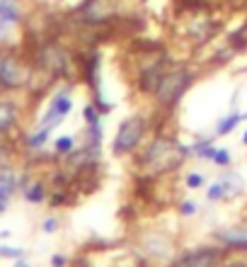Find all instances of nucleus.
Segmentation results:
<instances>
[{
	"mask_svg": "<svg viewBox=\"0 0 247 267\" xmlns=\"http://www.w3.org/2000/svg\"><path fill=\"white\" fill-rule=\"evenodd\" d=\"M187 156H189L187 146H182L180 141H175L170 136H157L155 141L146 148V153L141 158V165L148 168L155 175H162V173L180 168Z\"/></svg>",
	"mask_w": 247,
	"mask_h": 267,
	"instance_id": "1",
	"label": "nucleus"
},
{
	"mask_svg": "<svg viewBox=\"0 0 247 267\" xmlns=\"http://www.w3.org/2000/svg\"><path fill=\"white\" fill-rule=\"evenodd\" d=\"M34 78V63L29 56L20 54L17 49L0 46V95L10 90L27 88Z\"/></svg>",
	"mask_w": 247,
	"mask_h": 267,
	"instance_id": "2",
	"label": "nucleus"
},
{
	"mask_svg": "<svg viewBox=\"0 0 247 267\" xmlns=\"http://www.w3.org/2000/svg\"><path fill=\"white\" fill-rule=\"evenodd\" d=\"M191 83H194V73H191L189 68H184V66L170 68L168 73L162 76L155 92H153L155 102L160 107H165V110H172L184 97V92L191 88Z\"/></svg>",
	"mask_w": 247,
	"mask_h": 267,
	"instance_id": "3",
	"label": "nucleus"
},
{
	"mask_svg": "<svg viewBox=\"0 0 247 267\" xmlns=\"http://www.w3.org/2000/svg\"><path fill=\"white\" fill-rule=\"evenodd\" d=\"M143 134H146V119L143 117H129L119 124V131L114 136V144H112V151L114 156H126L138 148V144L143 141Z\"/></svg>",
	"mask_w": 247,
	"mask_h": 267,
	"instance_id": "4",
	"label": "nucleus"
},
{
	"mask_svg": "<svg viewBox=\"0 0 247 267\" xmlns=\"http://www.w3.org/2000/svg\"><path fill=\"white\" fill-rule=\"evenodd\" d=\"M70 110H73V100H70L68 90H63V92H56V95H54V100H51V105H49V110H46L44 119L39 122V129L51 131L54 126H58V124H61L68 117V114H70Z\"/></svg>",
	"mask_w": 247,
	"mask_h": 267,
	"instance_id": "5",
	"label": "nucleus"
},
{
	"mask_svg": "<svg viewBox=\"0 0 247 267\" xmlns=\"http://www.w3.org/2000/svg\"><path fill=\"white\" fill-rule=\"evenodd\" d=\"M221 255L223 253L218 248H199V250H191L177 257L172 267H216L221 262Z\"/></svg>",
	"mask_w": 247,
	"mask_h": 267,
	"instance_id": "6",
	"label": "nucleus"
},
{
	"mask_svg": "<svg viewBox=\"0 0 247 267\" xmlns=\"http://www.w3.org/2000/svg\"><path fill=\"white\" fill-rule=\"evenodd\" d=\"M17 122V105L12 100H0V134L10 131Z\"/></svg>",
	"mask_w": 247,
	"mask_h": 267,
	"instance_id": "7",
	"label": "nucleus"
},
{
	"mask_svg": "<svg viewBox=\"0 0 247 267\" xmlns=\"http://www.w3.org/2000/svg\"><path fill=\"white\" fill-rule=\"evenodd\" d=\"M221 267H247V245H230V255H221Z\"/></svg>",
	"mask_w": 247,
	"mask_h": 267,
	"instance_id": "8",
	"label": "nucleus"
},
{
	"mask_svg": "<svg viewBox=\"0 0 247 267\" xmlns=\"http://www.w3.org/2000/svg\"><path fill=\"white\" fill-rule=\"evenodd\" d=\"M22 197L27 202H32V204H42L46 199V185L42 180H32L29 185L22 187Z\"/></svg>",
	"mask_w": 247,
	"mask_h": 267,
	"instance_id": "9",
	"label": "nucleus"
},
{
	"mask_svg": "<svg viewBox=\"0 0 247 267\" xmlns=\"http://www.w3.org/2000/svg\"><path fill=\"white\" fill-rule=\"evenodd\" d=\"M221 182H223V189H225L223 199H230V197H235V194L242 192V178L240 175H225Z\"/></svg>",
	"mask_w": 247,
	"mask_h": 267,
	"instance_id": "10",
	"label": "nucleus"
},
{
	"mask_svg": "<svg viewBox=\"0 0 247 267\" xmlns=\"http://www.w3.org/2000/svg\"><path fill=\"white\" fill-rule=\"evenodd\" d=\"M242 119H247V112L245 114H237V112H233L230 117H225L223 122L218 124V129H216V136H225V134H230L233 129H235L237 124L242 122Z\"/></svg>",
	"mask_w": 247,
	"mask_h": 267,
	"instance_id": "11",
	"label": "nucleus"
},
{
	"mask_svg": "<svg viewBox=\"0 0 247 267\" xmlns=\"http://www.w3.org/2000/svg\"><path fill=\"white\" fill-rule=\"evenodd\" d=\"M228 248L230 245H247V228H237V231H223L218 236Z\"/></svg>",
	"mask_w": 247,
	"mask_h": 267,
	"instance_id": "12",
	"label": "nucleus"
},
{
	"mask_svg": "<svg viewBox=\"0 0 247 267\" xmlns=\"http://www.w3.org/2000/svg\"><path fill=\"white\" fill-rule=\"evenodd\" d=\"M73 151H75L73 136H61V139H56V153L58 156H70Z\"/></svg>",
	"mask_w": 247,
	"mask_h": 267,
	"instance_id": "13",
	"label": "nucleus"
},
{
	"mask_svg": "<svg viewBox=\"0 0 247 267\" xmlns=\"http://www.w3.org/2000/svg\"><path fill=\"white\" fill-rule=\"evenodd\" d=\"M49 134L51 131H44V129H36L32 139H29V148H42L46 144V139H49Z\"/></svg>",
	"mask_w": 247,
	"mask_h": 267,
	"instance_id": "14",
	"label": "nucleus"
},
{
	"mask_svg": "<svg viewBox=\"0 0 247 267\" xmlns=\"http://www.w3.org/2000/svg\"><path fill=\"white\" fill-rule=\"evenodd\" d=\"M83 117H85V122L88 124H100V110H97L95 105H88L85 112H83Z\"/></svg>",
	"mask_w": 247,
	"mask_h": 267,
	"instance_id": "15",
	"label": "nucleus"
},
{
	"mask_svg": "<svg viewBox=\"0 0 247 267\" xmlns=\"http://www.w3.org/2000/svg\"><path fill=\"white\" fill-rule=\"evenodd\" d=\"M225 197V189H223V182L218 180V182H214L211 187H209V199L216 202V199H223Z\"/></svg>",
	"mask_w": 247,
	"mask_h": 267,
	"instance_id": "16",
	"label": "nucleus"
},
{
	"mask_svg": "<svg viewBox=\"0 0 247 267\" xmlns=\"http://www.w3.org/2000/svg\"><path fill=\"white\" fill-rule=\"evenodd\" d=\"M211 160H214L216 165H230V153H228L225 148H216V153Z\"/></svg>",
	"mask_w": 247,
	"mask_h": 267,
	"instance_id": "17",
	"label": "nucleus"
},
{
	"mask_svg": "<svg viewBox=\"0 0 247 267\" xmlns=\"http://www.w3.org/2000/svg\"><path fill=\"white\" fill-rule=\"evenodd\" d=\"M177 209H180L182 216H191V214H196V209H199V207H196L194 202H182V204L177 207Z\"/></svg>",
	"mask_w": 247,
	"mask_h": 267,
	"instance_id": "18",
	"label": "nucleus"
},
{
	"mask_svg": "<svg viewBox=\"0 0 247 267\" xmlns=\"http://www.w3.org/2000/svg\"><path fill=\"white\" fill-rule=\"evenodd\" d=\"M58 228H61V221H58V219H46L44 226H42L44 233H56Z\"/></svg>",
	"mask_w": 247,
	"mask_h": 267,
	"instance_id": "19",
	"label": "nucleus"
},
{
	"mask_svg": "<svg viewBox=\"0 0 247 267\" xmlns=\"http://www.w3.org/2000/svg\"><path fill=\"white\" fill-rule=\"evenodd\" d=\"M203 185V178L199 175V173H191L189 178H187V187L189 189H199Z\"/></svg>",
	"mask_w": 247,
	"mask_h": 267,
	"instance_id": "20",
	"label": "nucleus"
},
{
	"mask_svg": "<svg viewBox=\"0 0 247 267\" xmlns=\"http://www.w3.org/2000/svg\"><path fill=\"white\" fill-rule=\"evenodd\" d=\"M0 255L20 257V255H22V250H17V248H5V245H0Z\"/></svg>",
	"mask_w": 247,
	"mask_h": 267,
	"instance_id": "21",
	"label": "nucleus"
},
{
	"mask_svg": "<svg viewBox=\"0 0 247 267\" xmlns=\"http://www.w3.org/2000/svg\"><path fill=\"white\" fill-rule=\"evenodd\" d=\"M51 265H54V267H66L68 265L66 255H54V257H51Z\"/></svg>",
	"mask_w": 247,
	"mask_h": 267,
	"instance_id": "22",
	"label": "nucleus"
},
{
	"mask_svg": "<svg viewBox=\"0 0 247 267\" xmlns=\"http://www.w3.org/2000/svg\"><path fill=\"white\" fill-rule=\"evenodd\" d=\"M15 267H29L27 262H15Z\"/></svg>",
	"mask_w": 247,
	"mask_h": 267,
	"instance_id": "23",
	"label": "nucleus"
},
{
	"mask_svg": "<svg viewBox=\"0 0 247 267\" xmlns=\"http://www.w3.org/2000/svg\"><path fill=\"white\" fill-rule=\"evenodd\" d=\"M242 144H245V146H247V131H245V136H242Z\"/></svg>",
	"mask_w": 247,
	"mask_h": 267,
	"instance_id": "24",
	"label": "nucleus"
},
{
	"mask_svg": "<svg viewBox=\"0 0 247 267\" xmlns=\"http://www.w3.org/2000/svg\"><path fill=\"white\" fill-rule=\"evenodd\" d=\"M73 267H85V265H83V262H80V260H78V265H73Z\"/></svg>",
	"mask_w": 247,
	"mask_h": 267,
	"instance_id": "25",
	"label": "nucleus"
}]
</instances>
